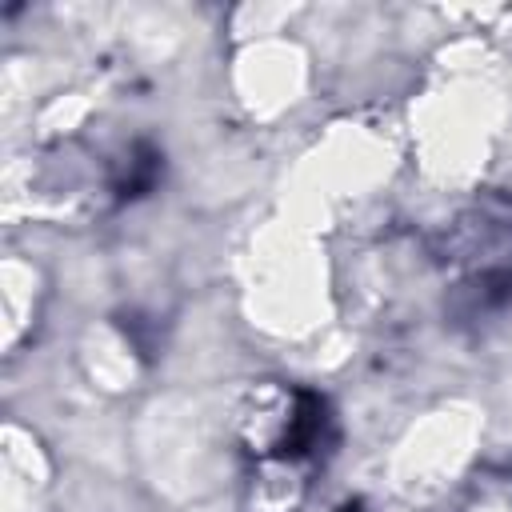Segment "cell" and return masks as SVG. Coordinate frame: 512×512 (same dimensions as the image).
Instances as JSON below:
<instances>
[{
	"label": "cell",
	"instance_id": "3",
	"mask_svg": "<svg viewBox=\"0 0 512 512\" xmlns=\"http://www.w3.org/2000/svg\"><path fill=\"white\" fill-rule=\"evenodd\" d=\"M160 172H164V156H160V148L148 144V140H136V144L128 148V156H124V168H120L116 180H112L116 204H132V200L148 196V192L156 188Z\"/></svg>",
	"mask_w": 512,
	"mask_h": 512
},
{
	"label": "cell",
	"instance_id": "4",
	"mask_svg": "<svg viewBox=\"0 0 512 512\" xmlns=\"http://www.w3.org/2000/svg\"><path fill=\"white\" fill-rule=\"evenodd\" d=\"M336 512H368V508H364V504H360V500H344V504H340V508H336Z\"/></svg>",
	"mask_w": 512,
	"mask_h": 512
},
{
	"label": "cell",
	"instance_id": "1",
	"mask_svg": "<svg viewBox=\"0 0 512 512\" xmlns=\"http://www.w3.org/2000/svg\"><path fill=\"white\" fill-rule=\"evenodd\" d=\"M452 236V264H468L472 280L468 288H480V296H492V304L504 300L508 280H512V196L488 192L476 200Z\"/></svg>",
	"mask_w": 512,
	"mask_h": 512
},
{
	"label": "cell",
	"instance_id": "2",
	"mask_svg": "<svg viewBox=\"0 0 512 512\" xmlns=\"http://www.w3.org/2000/svg\"><path fill=\"white\" fill-rule=\"evenodd\" d=\"M280 460H320L336 448V416L320 392L296 388L292 392V412L284 420L280 440L272 444Z\"/></svg>",
	"mask_w": 512,
	"mask_h": 512
}]
</instances>
